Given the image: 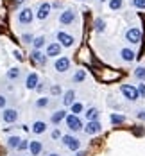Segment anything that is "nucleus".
<instances>
[{
    "label": "nucleus",
    "mask_w": 145,
    "mask_h": 156,
    "mask_svg": "<svg viewBox=\"0 0 145 156\" xmlns=\"http://www.w3.org/2000/svg\"><path fill=\"white\" fill-rule=\"evenodd\" d=\"M64 122H66V127L70 129V131H81V129H84V126H82V120L79 119V115H74V113H70V115H66V119H64Z\"/></svg>",
    "instance_id": "nucleus-1"
},
{
    "label": "nucleus",
    "mask_w": 145,
    "mask_h": 156,
    "mask_svg": "<svg viewBox=\"0 0 145 156\" xmlns=\"http://www.w3.org/2000/svg\"><path fill=\"white\" fill-rule=\"evenodd\" d=\"M61 142H63V145L66 149H70V151H79L81 149V140L77 136H72V135H63L61 136Z\"/></svg>",
    "instance_id": "nucleus-2"
},
{
    "label": "nucleus",
    "mask_w": 145,
    "mask_h": 156,
    "mask_svg": "<svg viewBox=\"0 0 145 156\" xmlns=\"http://www.w3.org/2000/svg\"><path fill=\"white\" fill-rule=\"evenodd\" d=\"M120 92H122V95L127 99V101H136L138 97H140V94H138V88L136 86H133V84H122L120 86Z\"/></svg>",
    "instance_id": "nucleus-3"
},
{
    "label": "nucleus",
    "mask_w": 145,
    "mask_h": 156,
    "mask_svg": "<svg viewBox=\"0 0 145 156\" xmlns=\"http://www.w3.org/2000/svg\"><path fill=\"white\" fill-rule=\"evenodd\" d=\"M126 40H127L129 43H140V41H142V29L131 27V29L126 32Z\"/></svg>",
    "instance_id": "nucleus-4"
},
{
    "label": "nucleus",
    "mask_w": 145,
    "mask_h": 156,
    "mask_svg": "<svg viewBox=\"0 0 145 156\" xmlns=\"http://www.w3.org/2000/svg\"><path fill=\"white\" fill-rule=\"evenodd\" d=\"M2 119H4V122L5 124H13L18 120V111L13 108H5L4 109V113H2Z\"/></svg>",
    "instance_id": "nucleus-5"
},
{
    "label": "nucleus",
    "mask_w": 145,
    "mask_h": 156,
    "mask_svg": "<svg viewBox=\"0 0 145 156\" xmlns=\"http://www.w3.org/2000/svg\"><path fill=\"white\" fill-rule=\"evenodd\" d=\"M100 129H102V126L98 120H91V122H88V124L84 126V133L86 135H90V136H93L97 133H100Z\"/></svg>",
    "instance_id": "nucleus-6"
},
{
    "label": "nucleus",
    "mask_w": 145,
    "mask_h": 156,
    "mask_svg": "<svg viewBox=\"0 0 145 156\" xmlns=\"http://www.w3.org/2000/svg\"><path fill=\"white\" fill-rule=\"evenodd\" d=\"M59 22H61L63 25H70V23H74V22H75V13H74L72 9L63 11V13L59 15Z\"/></svg>",
    "instance_id": "nucleus-7"
},
{
    "label": "nucleus",
    "mask_w": 145,
    "mask_h": 156,
    "mask_svg": "<svg viewBox=\"0 0 145 156\" xmlns=\"http://www.w3.org/2000/svg\"><path fill=\"white\" fill-rule=\"evenodd\" d=\"M57 41H59V45H63V47H72L74 45V36H70L68 32H57Z\"/></svg>",
    "instance_id": "nucleus-8"
},
{
    "label": "nucleus",
    "mask_w": 145,
    "mask_h": 156,
    "mask_svg": "<svg viewBox=\"0 0 145 156\" xmlns=\"http://www.w3.org/2000/svg\"><path fill=\"white\" fill-rule=\"evenodd\" d=\"M54 68L57 70V72H66L68 68H70V59L68 58H57L56 59V63H54Z\"/></svg>",
    "instance_id": "nucleus-9"
},
{
    "label": "nucleus",
    "mask_w": 145,
    "mask_h": 156,
    "mask_svg": "<svg viewBox=\"0 0 145 156\" xmlns=\"http://www.w3.org/2000/svg\"><path fill=\"white\" fill-rule=\"evenodd\" d=\"M50 9H52V5L48 4V2H43L40 7H38V13H36V16H38V20H45L48 15H50Z\"/></svg>",
    "instance_id": "nucleus-10"
},
{
    "label": "nucleus",
    "mask_w": 145,
    "mask_h": 156,
    "mask_svg": "<svg viewBox=\"0 0 145 156\" xmlns=\"http://www.w3.org/2000/svg\"><path fill=\"white\" fill-rule=\"evenodd\" d=\"M18 22L20 23H31L32 22V11L29 7H25V9H22L18 13Z\"/></svg>",
    "instance_id": "nucleus-11"
},
{
    "label": "nucleus",
    "mask_w": 145,
    "mask_h": 156,
    "mask_svg": "<svg viewBox=\"0 0 145 156\" xmlns=\"http://www.w3.org/2000/svg\"><path fill=\"white\" fill-rule=\"evenodd\" d=\"M31 61L36 63V65H45L47 61V54H43V52H40V50H34L31 54Z\"/></svg>",
    "instance_id": "nucleus-12"
},
{
    "label": "nucleus",
    "mask_w": 145,
    "mask_h": 156,
    "mask_svg": "<svg viewBox=\"0 0 145 156\" xmlns=\"http://www.w3.org/2000/svg\"><path fill=\"white\" fill-rule=\"evenodd\" d=\"M66 115H68V113H66L64 109H57V111H54V113H52L50 122H52V124H59V122H63L64 119H66Z\"/></svg>",
    "instance_id": "nucleus-13"
},
{
    "label": "nucleus",
    "mask_w": 145,
    "mask_h": 156,
    "mask_svg": "<svg viewBox=\"0 0 145 156\" xmlns=\"http://www.w3.org/2000/svg\"><path fill=\"white\" fill-rule=\"evenodd\" d=\"M61 54V45L59 43H50L47 45V56L48 58H56V56H59Z\"/></svg>",
    "instance_id": "nucleus-14"
},
{
    "label": "nucleus",
    "mask_w": 145,
    "mask_h": 156,
    "mask_svg": "<svg viewBox=\"0 0 145 156\" xmlns=\"http://www.w3.org/2000/svg\"><path fill=\"white\" fill-rule=\"evenodd\" d=\"M31 129H32V133H34V135H43V133L47 131V124H45L43 120H36V122L32 124Z\"/></svg>",
    "instance_id": "nucleus-15"
},
{
    "label": "nucleus",
    "mask_w": 145,
    "mask_h": 156,
    "mask_svg": "<svg viewBox=\"0 0 145 156\" xmlns=\"http://www.w3.org/2000/svg\"><path fill=\"white\" fill-rule=\"evenodd\" d=\"M40 83H38V74L36 72H31L29 76H27V81H25V86L29 88V90H34L36 86H38Z\"/></svg>",
    "instance_id": "nucleus-16"
},
{
    "label": "nucleus",
    "mask_w": 145,
    "mask_h": 156,
    "mask_svg": "<svg viewBox=\"0 0 145 156\" xmlns=\"http://www.w3.org/2000/svg\"><path fill=\"white\" fill-rule=\"evenodd\" d=\"M74 102H75V92H74V90L64 92V95H63V104L64 106H72Z\"/></svg>",
    "instance_id": "nucleus-17"
},
{
    "label": "nucleus",
    "mask_w": 145,
    "mask_h": 156,
    "mask_svg": "<svg viewBox=\"0 0 145 156\" xmlns=\"http://www.w3.org/2000/svg\"><path fill=\"white\" fill-rule=\"evenodd\" d=\"M41 149H43V145H41V142L34 140V142H29V151H31L32 156H38L41 153Z\"/></svg>",
    "instance_id": "nucleus-18"
},
{
    "label": "nucleus",
    "mask_w": 145,
    "mask_h": 156,
    "mask_svg": "<svg viewBox=\"0 0 145 156\" xmlns=\"http://www.w3.org/2000/svg\"><path fill=\"white\" fill-rule=\"evenodd\" d=\"M120 56H122V59H124V61H127V63L133 61V59L136 58V54H134L131 48H122V50H120Z\"/></svg>",
    "instance_id": "nucleus-19"
},
{
    "label": "nucleus",
    "mask_w": 145,
    "mask_h": 156,
    "mask_svg": "<svg viewBox=\"0 0 145 156\" xmlns=\"http://www.w3.org/2000/svg\"><path fill=\"white\" fill-rule=\"evenodd\" d=\"M98 115H100V113H98V109L97 108H90L86 113H84V117H86L88 122H91V120H98Z\"/></svg>",
    "instance_id": "nucleus-20"
},
{
    "label": "nucleus",
    "mask_w": 145,
    "mask_h": 156,
    "mask_svg": "<svg viewBox=\"0 0 145 156\" xmlns=\"http://www.w3.org/2000/svg\"><path fill=\"white\" fill-rule=\"evenodd\" d=\"M109 122H111L113 126L124 124V122H126V117H124V115H120V113H111V117H109Z\"/></svg>",
    "instance_id": "nucleus-21"
},
{
    "label": "nucleus",
    "mask_w": 145,
    "mask_h": 156,
    "mask_svg": "<svg viewBox=\"0 0 145 156\" xmlns=\"http://www.w3.org/2000/svg\"><path fill=\"white\" fill-rule=\"evenodd\" d=\"M20 142H22L20 136H9V138H7V147H9V149H18Z\"/></svg>",
    "instance_id": "nucleus-22"
},
{
    "label": "nucleus",
    "mask_w": 145,
    "mask_h": 156,
    "mask_svg": "<svg viewBox=\"0 0 145 156\" xmlns=\"http://www.w3.org/2000/svg\"><path fill=\"white\" fill-rule=\"evenodd\" d=\"M93 25H95V31L97 32H104V29H106V22H104L102 18H97Z\"/></svg>",
    "instance_id": "nucleus-23"
},
{
    "label": "nucleus",
    "mask_w": 145,
    "mask_h": 156,
    "mask_svg": "<svg viewBox=\"0 0 145 156\" xmlns=\"http://www.w3.org/2000/svg\"><path fill=\"white\" fill-rule=\"evenodd\" d=\"M134 77L138 79V81H145V66H138L134 70Z\"/></svg>",
    "instance_id": "nucleus-24"
},
{
    "label": "nucleus",
    "mask_w": 145,
    "mask_h": 156,
    "mask_svg": "<svg viewBox=\"0 0 145 156\" xmlns=\"http://www.w3.org/2000/svg\"><path fill=\"white\" fill-rule=\"evenodd\" d=\"M84 79H86V72H84V70H77V72L74 74V81H75V83H82Z\"/></svg>",
    "instance_id": "nucleus-25"
},
{
    "label": "nucleus",
    "mask_w": 145,
    "mask_h": 156,
    "mask_svg": "<svg viewBox=\"0 0 145 156\" xmlns=\"http://www.w3.org/2000/svg\"><path fill=\"white\" fill-rule=\"evenodd\" d=\"M70 109H72V113H74V115H79V113H82L84 106H82L81 102H74V104L70 106Z\"/></svg>",
    "instance_id": "nucleus-26"
},
{
    "label": "nucleus",
    "mask_w": 145,
    "mask_h": 156,
    "mask_svg": "<svg viewBox=\"0 0 145 156\" xmlns=\"http://www.w3.org/2000/svg\"><path fill=\"white\" fill-rule=\"evenodd\" d=\"M32 43H34V48H36V50H40V48L45 45V38H43V36H38V38H34Z\"/></svg>",
    "instance_id": "nucleus-27"
},
{
    "label": "nucleus",
    "mask_w": 145,
    "mask_h": 156,
    "mask_svg": "<svg viewBox=\"0 0 145 156\" xmlns=\"http://www.w3.org/2000/svg\"><path fill=\"white\" fill-rule=\"evenodd\" d=\"M48 97H40L38 101H36V108H47L48 106Z\"/></svg>",
    "instance_id": "nucleus-28"
},
{
    "label": "nucleus",
    "mask_w": 145,
    "mask_h": 156,
    "mask_svg": "<svg viewBox=\"0 0 145 156\" xmlns=\"http://www.w3.org/2000/svg\"><path fill=\"white\" fill-rule=\"evenodd\" d=\"M20 77V70L18 68H11L9 72H7V79H11V81H15V79Z\"/></svg>",
    "instance_id": "nucleus-29"
},
{
    "label": "nucleus",
    "mask_w": 145,
    "mask_h": 156,
    "mask_svg": "<svg viewBox=\"0 0 145 156\" xmlns=\"http://www.w3.org/2000/svg\"><path fill=\"white\" fill-rule=\"evenodd\" d=\"M122 0H109V9H113V11H116V9H120L122 7Z\"/></svg>",
    "instance_id": "nucleus-30"
},
{
    "label": "nucleus",
    "mask_w": 145,
    "mask_h": 156,
    "mask_svg": "<svg viewBox=\"0 0 145 156\" xmlns=\"http://www.w3.org/2000/svg\"><path fill=\"white\" fill-rule=\"evenodd\" d=\"M133 5L136 9H145V0H133Z\"/></svg>",
    "instance_id": "nucleus-31"
},
{
    "label": "nucleus",
    "mask_w": 145,
    "mask_h": 156,
    "mask_svg": "<svg viewBox=\"0 0 145 156\" xmlns=\"http://www.w3.org/2000/svg\"><path fill=\"white\" fill-rule=\"evenodd\" d=\"M136 88H138V94H140V97H142V99H145V84H143V83H140Z\"/></svg>",
    "instance_id": "nucleus-32"
},
{
    "label": "nucleus",
    "mask_w": 145,
    "mask_h": 156,
    "mask_svg": "<svg viewBox=\"0 0 145 156\" xmlns=\"http://www.w3.org/2000/svg\"><path fill=\"white\" fill-rule=\"evenodd\" d=\"M25 149H29V142L22 140V142H20V145H18V151H25Z\"/></svg>",
    "instance_id": "nucleus-33"
},
{
    "label": "nucleus",
    "mask_w": 145,
    "mask_h": 156,
    "mask_svg": "<svg viewBox=\"0 0 145 156\" xmlns=\"http://www.w3.org/2000/svg\"><path fill=\"white\" fill-rule=\"evenodd\" d=\"M22 40H23V43H32V41H34V38H32L31 34H23Z\"/></svg>",
    "instance_id": "nucleus-34"
},
{
    "label": "nucleus",
    "mask_w": 145,
    "mask_h": 156,
    "mask_svg": "<svg viewBox=\"0 0 145 156\" xmlns=\"http://www.w3.org/2000/svg\"><path fill=\"white\" fill-rule=\"evenodd\" d=\"M52 138H56V140L61 138V131H59V129H54V131H52Z\"/></svg>",
    "instance_id": "nucleus-35"
},
{
    "label": "nucleus",
    "mask_w": 145,
    "mask_h": 156,
    "mask_svg": "<svg viewBox=\"0 0 145 156\" xmlns=\"http://www.w3.org/2000/svg\"><path fill=\"white\" fill-rule=\"evenodd\" d=\"M136 117H138L140 120H145V109H140V111L136 113Z\"/></svg>",
    "instance_id": "nucleus-36"
},
{
    "label": "nucleus",
    "mask_w": 145,
    "mask_h": 156,
    "mask_svg": "<svg viewBox=\"0 0 145 156\" xmlns=\"http://www.w3.org/2000/svg\"><path fill=\"white\" fill-rule=\"evenodd\" d=\"M0 108H5V97L0 95Z\"/></svg>",
    "instance_id": "nucleus-37"
},
{
    "label": "nucleus",
    "mask_w": 145,
    "mask_h": 156,
    "mask_svg": "<svg viewBox=\"0 0 145 156\" xmlns=\"http://www.w3.org/2000/svg\"><path fill=\"white\" fill-rule=\"evenodd\" d=\"M61 90H59V86H52V94H59Z\"/></svg>",
    "instance_id": "nucleus-38"
},
{
    "label": "nucleus",
    "mask_w": 145,
    "mask_h": 156,
    "mask_svg": "<svg viewBox=\"0 0 145 156\" xmlns=\"http://www.w3.org/2000/svg\"><path fill=\"white\" fill-rule=\"evenodd\" d=\"M15 58H16V59H22V52H18V50H15Z\"/></svg>",
    "instance_id": "nucleus-39"
},
{
    "label": "nucleus",
    "mask_w": 145,
    "mask_h": 156,
    "mask_svg": "<svg viewBox=\"0 0 145 156\" xmlns=\"http://www.w3.org/2000/svg\"><path fill=\"white\" fill-rule=\"evenodd\" d=\"M77 156H86L84 153H81V151H77Z\"/></svg>",
    "instance_id": "nucleus-40"
},
{
    "label": "nucleus",
    "mask_w": 145,
    "mask_h": 156,
    "mask_svg": "<svg viewBox=\"0 0 145 156\" xmlns=\"http://www.w3.org/2000/svg\"><path fill=\"white\" fill-rule=\"evenodd\" d=\"M48 156H59V154H56V153H52V154H48Z\"/></svg>",
    "instance_id": "nucleus-41"
},
{
    "label": "nucleus",
    "mask_w": 145,
    "mask_h": 156,
    "mask_svg": "<svg viewBox=\"0 0 145 156\" xmlns=\"http://www.w3.org/2000/svg\"><path fill=\"white\" fill-rule=\"evenodd\" d=\"M100 2H106V0H100Z\"/></svg>",
    "instance_id": "nucleus-42"
}]
</instances>
